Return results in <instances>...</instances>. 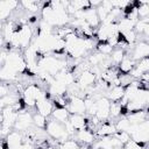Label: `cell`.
I'll return each mask as SVG.
<instances>
[{
  "label": "cell",
  "mask_w": 149,
  "mask_h": 149,
  "mask_svg": "<svg viewBox=\"0 0 149 149\" xmlns=\"http://www.w3.org/2000/svg\"><path fill=\"white\" fill-rule=\"evenodd\" d=\"M45 132L52 140L57 141L58 143H63L68 139H71L69 133H68V130H66L65 125L54 120L52 118L50 120H48V123H47V127H45Z\"/></svg>",
  "instance_id": "1"
},
{
  "label": "cell",
  "mask_w": 149,
  "mask_h": 149,
  "mask_svg": "<svg viewBox=\"0 0 149 149\" xmlns=\"http://www.w3.org/2000/svg\"><path fill=\"white\" fill-rule=\"evenodd\" d=\"M34 126V122H33V114L27 112L26 109L20 112L19 113V116H17V120L14 125V129L17 130V132H21V133H24L27 132L28 129H30L31 127Z\"/></svg>",
  "instance_id": "2"
},
{
  "label": "cell",
  "mask_w": 149,
  "mask_h": 149,
  "mask_svg": "<svg viewBox=\"0 0 149 149\" xmlns=\"http://www.w3.org/2000/svg\"><path fill=\"white\" fill-rule=\"evenodd\" d=\"M130 57L137 63L142 59H146L149 57V42L147 41H140L137 42L132 50Z\"/></svg>",
  "instance_id": "3"
},
{
  "label": "cell",
  "mask_w": 149,
  "mask_h": 149,
  "mask_svg": "<svg viewBox=\"0 0 149 149\" xmlns=\"http://www.w3.org/2000/svg\"><path fill=\"white\" fill-rule=\"evenodd\" d=\"M35 109H36L37 113H40V114H42V115H44L47 118L51 116V114H52V112L55 109V105H54V101L51 99V94H49L48 97H45L43 99L37 100Z\"/></svg>",
  "instance_id": "4"
},
{
  "label": "cell",
  "mask_w": 149,
  "mask_h": 149,
  "mask_svg": "<svg viewBox=\"0 0 149 149\" xmlns=\"http://www.w3.org/2000/svg\"><path fill=\"white\" fill-rule=\"evenodd\" d=\"M97 74L91 71V70H86L84 72H81L78 77H77V84L78 86L83 90L86 91L87 88L92 87L93 85H95V80H97Z\"/></svg>",
  "instance_id": "5"
},
{
  "label": "cell",
  "mask_w": 149,
  "mask_h": 149,
  "mask_svg": "<svg viewBox=\"0 0 149 149\" xmlns=\"http://www.w3.org/2000/svg\"><path fill=\"white\" fill-rule=\"evenodd\" d=\"M66 108L70 112V114H85V112H86L85 99H83L80 97L70 95Z\"/></svg>",
  "instance_id": "6"
},
{
  "label": "cell",
  "mask_w": 149,
  "mask_h": 149,
  "mask_svg": "<svg viewBox=\"0 0 149 149\" xmlns=\"http://www.w3.org/2000/svg\"><path fill=\"white\" fill-rule=\"evenodd\" d=\"M118 132L115 123H113L112 121L107 120L101 122V125L95 129L94 135L97 139H102V137H108V136H113L115 133Z\"/></svg>",
  "instance_id": "7"
},
{
  "label": "cell",
  "mask_w": 149,
  "mask_h": 149,
  "mask_svg": "<svg viewBox=\"0 0 149 149\" xmlns=\"http://www.w3.org/2000/svg\"><path fill=\"white\" fill-rule=\"evenodd\" d=\"M73 139L77 140L79 143H81L84 146H91L97 140V137L94 135V132L90 130L88 128H85V129H81V130L76 132Z\"/></svg>",
  "instance_id": "8"
},
{
  "label": "cell",
  "mask_w": 149,
  "mask_h": 149,
  "mask_svg": "<svg viewBox=\"0 0 149 149\" xmlns=\"http://www.w3.org/2000/svg\"><path fill=\"white\" fill-rule=\"evenodd\" d=\"M126 94V87L125 86H112L108 88L107 94L105 95L111 102H120Z\"/></svg>",
  "instance_id": "9"
},
{
  "label": "cell",
  "mask_w": 149,
  "mask_h": 149,
  "mask_svg": "<svg viewBox=\"0 0 149 149\" xmlns=\"http://www.w3.org/2000/svg\"><path fill=\"white\" fill-rule=\"evenodd\" d=\"M69 122L76 132L87 128V118L84 114H71Z\"/></svg>",
  "instance_id": "10"
},
{
  "label": "cell",
  "mask_w": 149,
  "mask_h": 149,
  "mask_svg": "<svg viewBox=\"0 0 149 149\" xmlns=\"http://www.w3.org/2000/svg\"><path fill=\"white\" fill-rule=\"evenodd\" d=\"M84 20H85V22H86L90 27H92L93 29H98L99 26L101 24L100 19H99V16H98V13H97V9H95V8H91V9H88V10H86V12H85Z\"/></svg>",
  "instance_id": "11"
},
{
  "label": "cell",
  "mask_w": 149,
  "mask_h": 149,
  "mask_svg": "<svg viewBox=\"0 0 149 149\" xmlns=\"http://www.w3.org/2000/svg\"><path fill=\"white\" fill-rule=\"evenodd\" d=\"M135 65H136V62L129 55H126L125 58L121 61V63L118 65V70L122 74H129L134 70Z\"/></svg>",
  "instance_id": "12"
},
{
  "label": "cell",
  "mask_w": 149,
  "mask_h": 149,
  "mask_svg": "<svg viewBox=\"0 0 149 149\" xmlns=\"http://www.w3.org/2000/svg\"><path fill=\"white\" fill-rule=\"evenodd\" d=\"M70 115L71 114L68 111V108H65V107H55V109H54V112L51 114V118L54 120H56V121L65 125L69 121Z\"/></svg>",
  "instance_id": "13"
},
{
  "label": "cell",
  "mask_w": 149,
  "mask_h": 149,
  "mask_svg": "<svg viewBox=\"0 0 149 149\" xmlns=\"http://www.w3.org/2000/svg\"><path fill=\"white\" fill-rule=\"evenodd\" d=\"M135 24H136V22H134V21H132L127 17H122L118 22V29H119L120 33H128V31L134 30Z\"/></svg>",
  "instance_id": "14"
},
{
  "label": "cell",
  "mask_w": 149,
  "mask_h": 149,
  "mask_svg": "<svg viewBox=\"0 0 149 149\" xmlns=\"http://www.w3.org/2000/svg\"><path fill=\"white\" fill-rule=\"evenodd\" d=\"M20 5L22 6L23 9H26L29 13H36L40 9H42V3L37 2V1H33V0H23L20 2Z\"/></svg>",
  "instance_id": "15"
},
{
  "label": "cell",
  "mask_w": 149,
  "mask_h": 149,
  "mask_svg": "<svg viewBox=\"0 0 149 149\" xmlns=\"http://www.w3.org/2000/svg\"><path fill=\"white\" fill-rule=\"evenodd\" d=\"M127 54H126V51L123 50V49H121V48H118V47H115L114 48V50H113V52L111 54V59H112V63H113V65H119L120 63H121V61L125 58V56H126Z\"/></svg>",
  "instance_id": "16"
},
{
  "label": "cell",
  "mask_w": 149,
  "mask_h": 149,
  "mask_svg": "<svg viewBox=\"0 0 149 149\" xmlns=\"http://www.w3.org/2000/svg\"><path fill=\"white\" fill-rule=\"evenodd\" d=\"M59 149H87V146H84V144L79 143L74 139H68L66 141L61 143Z\"/></svg>",
  "instance_id": "17"
},
{
  "label": "cell",
  "mask_w": 149,
  "mask_h": 149,
  "mask_svg": "<svg viewBox=\"0 0 149 149\" xmlns=\"http://www.w3.org/2000/svg\"><path fill=\"white\" fill-rule=\"evenodd\" d=\"M70 3H71V6L74 7V9L77 12L78 10L86 12V10L93 8L91 5V1H88V0H72V1H70Z\"/></svg>",
  "instance_id": "18"
},
{
  "label": "cell",
  "mask_w": 149,
  "mask_h": 149,
  "mask_svg": "<svg viewBox=\"0 0 149 149\" xmlns=\"http://www.w3.org/2000/svg\"><path fill=\"white\" fill-rule=\"evenodd\" d=\"M95 49H97V51H99L100 54H102L105 56H111V54L114 50V47L109 42H97Z\"/></svg>",
  "instance_id": "19"
},
{
  "label": "cell",
  "mask_w": 149,
  "mask_h": 149,
  "mask_svg": "<svg viewBox=\"0 0 149 149\" xmlns=\"http://www.w3.org/2000/svg\"><path fill=\"white\" fill-rule=\"evenodd\" d=\"M33 122H34L35 127L41 128V129H45L47 123H48V118L35 112V113H33Z\"/></svg>",
  "instance_id": "20"
},
{
  "label": "cell",
  "mask_w": 149,
  "mask_h": 149,
  "mask_svg": "<svg viewBox=\"0 0 149 149\" xmlns=\"http://www.w3.org/2000/svg\"><path fill=\"white\" fill-rule=\"evenodd\" d=\"M121 112H122V105L121 102H111V107H109V115L113 119H118L121 116Z\"/></svg>",
  "instance_id": "21"
},
{
  "label": "cell",
  "mask_w": 149,
  "mask_h": 149,
  "mask_svg": "<svg viewBox=\"0 0 149 149\" xmlns=\"http://www.w3.org/2000/svg\"><path fill=\"white\" fill-rule=\"evenodd\" d=\"M130 121L127 116H121V119H119L116 122H115V127L118 130H125V132H128L129 127H130Z\"/></svg>",
  "instance_id": "22"
},
{
  "label": "cell",
  "mask_w": 149,
  "mask_h": 149,
  "mask_svg": "<svg viewBox=\"0 0 149 149\" xmlns=\"http://www.w3.org/2000/svg\"><path fill=\"white\" fill-rule=\"evenodd\" d=\"M113 136H114L115 139H118L122 146H125L126 143H128V142L132 140L130 134H129L128 132H125V130H118Z\"/></svg>",
  "instance_id": "23"
},
{
  "label": "cell",
  "mask_w": 149,
  "mask_h": 149,
  "mask_svg": "<svg viewBox=\"0 0 149 149\" xmlns=\"http://www.w3.org/2000/svg\"><path fill=\"white\" fill-rule=\"evenodd\" d=\"M122 149H144V143H139L132 139L128 143H126L123 146Z\"/></svg>",
  "instance_id": "24"
},
{
  "label": "cell",
  "mask_w": 149,
  "mask_h": 149,
  "mask_svg": "<svg viewBox=\"0 0 149 149\" xmlns=\"http://www.w3.org/2000/svg\"><path fill=\"white\" fill-rule=\"evenodd\" d=\"M147 38H149V23L147 24V28H146V30H144V34H143Z\"/></svg>",
  "instance_id": "25"
},
{
  "label": "cell",
  "mask_w": 149,
  "mask_h": 149,
  "mask_svg": "<svg viewBox=\"0 0 149 149\" xmlns=\"http://www.w3.org/2000/svg\"><path fill=\"white\" fill-rule=\"evenodd\" d=\"M148 119H149V114H148Z\"/></svg>",
  "instance_id": "26"
}]
</instances>
